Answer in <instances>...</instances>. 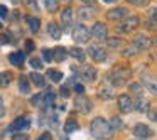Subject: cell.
<instances>
[{
    "instance_id": "17",
    "label": "cell",
    "mask_w": 157,
    "mask_h": 140,
    "mask_svg": "<svg viewBox=\"0 0 157 140\" xmlns=\"http://www.w3.org/2000/svg\"><path fill=\"white\" fill-rule=\"evenodd\" d=\"M48 32H49V36H51L52 39H61V36H63V31H61V27H59L56 22H51V24L48 25Z\"/></svg>"
},
{
    "instance_id": "53",
    "label": "cell",
    "mask_w": 157,
    "mask_h": 140,
    "mask_svg": "<svg viewBox=\"0 0 157 140\" xmlns=\"http://www.w3.org/2000/svg\"><path fill=\"white\" fill-rule=\"evenodd\" d=\"M0 138H2V135H0Z\"/></svg>"
},
{
    "instance_id": "40",
    "label": "cell",
    "mask_w": 157,
    "mask_h": 140,
    "mask_svg": "<svg viewBox=\"0 0 157 140\" xmlns=\"http://www.w3.org/2000/svg\"><path fill=\"white\" fill-rule=\"evenodd\" d=\"M41 100H42V95H34L31 98V105H39V103H41Z\"/></svg>"
},
{
    "instance_id": "19",
    "label": "cell",
    "mask_w": 157,
    "mask_h": 140,
    "mask_svg": "<svg viewBox=\"0 0 157 140\" xmlns=\"http://www.w3.org/2000/svg\"><path fill=\"white\" fill-rule=\"evenodd\" d=\"M78 17L81 19V21H86V19H93L95 17V10H93L91 7H83V9H79L78 10Z\"/></svg>"
},
{
    "instance_id": "9",
    "label": "cell",
    "mask_w": 157,
    "mask_h": 140,
    "mask_svg": "<svg viewBox=\"0 0 157 140\" xmlns=\"http://www.w3.org/2000/svg\"><path fill=\"white\" fill-rule=\"evenodd\" d=\"M118 108L122 113H130L133 110V103H132V98H130V95H120L118 96Z\"/></svg>"
},
{
    "instance_id": "11",
    "label": "cell",
    "mask_w": 157,
    "mask_h": 140,
    "mask_svg": "<svg viewBox=\"0 0 157 140\" xmlns=\"http://www.w3.org/2000/svg\"><path fill=\"white\" fill-rule=\"evenodd\" d=\"M133 46H135L139 51H147V49L152 47V41H150V37H147V36L140 34L135 37V42H133Z\"/></svg>"
},
{
    "instance_id": "27",
    "label": "cell",
    "mask_w": 157,
    "mask_h": 140,
    "mask_svg": "<svg viewBox=\"0 0 157 140\" xmlns=\"http://www.w3.org/2000/svg\"><path fill=\"white\" fill-rule=\"evenodd\" d=\"M79 127H78V122H76L75 118H68L66 120V123H64V130L68 133H71V132H76Z\"/></svg>"
},
{
    "instance_id": "28",
    "label": "cell",
    "mask_w": 157,
    "mask_h": 140,
    "mask_svg": "<svg viewBox=\"0 0 157 140\" xmlns=\"http://www.w3.org/2000/svg\"><path fill=\"white\" fill-rule=\"evenodd\" d=\"M48 76H49V79H51V81H54V83H59L63 79V73L58 71V69H49Z\"/></svg>"
},
{
    "instance_id": "46",
    "label": "cell",
    "mask_w": 157,
    "mask_h": 140,
    "mask_svg": "<svg viewBox=\"0 0 157 140\" xmlns=\"http://www.w3.org/2000/svg\"><path fill=\"white\" fill-rule=\"evenodd\" d=\"M75 91H78V93H83V91H85V86H83L81 83H76V85H75Z\"/></svg>"
},
{
    "instance_id": "29",
    "label": "cell",
    "mask_w": 157,
    "mask_h": 140,
    "mask_svg": "<svg viewBox=\"0 0 157 140\" xmlns=\"http://www.w3.org/2000/svg\"><path fill=\"white\" fill-rule=\"evenodd\" d=\"M44 5H46V9H48V12H56L58 10V7H59V0H44Z\"/></svg>"
},
{
    "instance_id": "50",
    "label": "cell",
    "mask_w": 157,
    "mask_h": 140,
    "mask_svg": "<svg viewBox=\"0 0 157 140\" xmlns=\"http://www.w3.org/2000/svg\"><path fill=\"white\" fill-rule=\"evenodd\" d=\"M103 2H108V4H113V2H117V0H103Z\"/></svg>"
},
{
    "instance_id": "18",
    "label": "cell",
    "mask_w": 157,
    "mask_h": 140,
    "mask_svg": "<svg viewBox=\"0 0 157 140\" xmlns=\"http://www.w3.org/2000/svg\"><path fill=\"white\" fill-rule=\"evenodd\" d=\"M66 56H68V51H66L64 47H56L54 51H52V61L63 62L66 59Z\"/></svg>"
},
{
    "instance_id": "24",
    "label": "cell",
    "mask_w": 157,
    "mask_h": 140,
    "mask_svg": "<svg viewBox=\"0 0 157 140\" xmlns=\"http://www.w3.org/2000/svg\"><path fill=\"white\" fill-rule=\"evenodd\" d=\"M31 81L34 83L36 86H39V88L46 86V79H44V76H42L41 73H31Z\"/></svg>"
},
{
    "instance_id": "48",
    "label": "cell",
    "mask_w": 157,
    "mask_h": 140,
    "mask_svg": "<svg viewBox=\"0 0 157 140\" xmlns=\"http://www.w3.org/2000/svg\"><path fill=\"white\" fill-rule=\"evenodd\" d=\"M81 2H85V4H88V5H95V0H81Z\"/></svg>"
},
{
    "instance_id": "35",
    "label": "cell",
    "mask_w": 157,
    "mask_h": 140,
    "mask_svg": "<svg viewBox=\"0 0 157 140\" xmlns=\"http://www.w3.org/2000/svg\"><path fill=\"white\" fill-rule=\"evenodd\" d=\"M132 5H137V7H147L150 4V0H128Z\"/></svg>"
},
{
    "instance_id": "43",
    "label": "cell",
    "mask_w": 157,
    "mask_h": 140,
    "mask_svg": "<svg viewBox=\"0 0 157 140\" xmlns=\"http://www.w3.org/2000/svg\"><path fill=\"white\" fill-rule=\"evenodd\" d=\"M5 116V106H4V100L0 96V118H4Z\"/></svg>"
},
{
    "instance_id": "10",
    "label": "cell",
    "mask_w": 157,
    "mask_h": 140,
    "mask_svg": "<svg viewBox=\"0 0 157 140\" xmlns=\"http://www.w3.org/2000/svg\"><path fill=\"white\" fill-rule=\"evenodd\" d=\"M128 17V10L127 9H122V7H117V9H112V10L106 12V19L110 21H123V19Z\"/></svg>"
},
{
    "instance_id": "6",
    "label": "cell",
    "mask_w": 157,
    "mask_h": 140,
    "mask_svg": "<svg viewBox=\"0 0 157 140\" xmlns=\"http://www.w3.org/2000/svg\"><path fill=\"white\" fill-rule=\"evenodd\" d=\"M90 34H91V37L98 39V41H103V39L108 37V27H106L105 24H101V22H96V24L91 27Z\"/></svg>"
},
{
    "instance_id": "12",
    "label": "cell",
    "mask_w": 157,
    "mask_h": 140,
    "mask_svg": "<svg viewBox=\"0 0 157 140\" xmlns=\"http://www.w3.org/2000/svg\"><path fill=\"white\" fill-rule=\"evenodd\" d=\"M79 76H81L85 81H95L96 79V69L93 68V66H83L81 69H79Z\"/></svg>"
},
{
    "instance_id": "39",
    "label": "cell",
    "mask_w": 157,
    "mask_h": 140,
    "mask_svg": "<svg viewBox=\"0 0 157 140\" xmlns=\"http://www.w3.org/2000/svg\"><path fill=\"white\" fill-rule=\"evenodd\" d=\"M147 116H149V120H152V122H157V110H149V112H147Z\"/></svg>"
},
{
    "instance_id": "5",
    "label": "cell",
    "mask_w": 157,
    "mask_h": 140,
    "mask_svg": "<svg viewBox=\"0 0 157 140\" xmlns=\"http://www.w3.org/2000/svg\"><path fill=\"white\" fill-rule=\"evenodd\" d=\"M88 54H90V58L95 59L96 62H105L106 58H108L106 51L103 47H100V46H90V47H88Z\"/></svg>"
},
{
    "instance_id": "38",
    "label": "cell",
    "mask_w": 157,
    "mask_h": 140,
    "mask_svg": "<svg viewBox=\"0 0 157 140\" xmlns=\"http://www.w3.org/2000/svg\"><path fill=\"white\" fill-rule=\"evenodd\" d=\"M12 140H29V135H25V133H14V137H12Z\"/></svg>"
},
{
    "instance_id": "23",
    "label": "cell",
    "mask_w": 157,
    "mask_h": 140,
    "mask_svg": "<svg viewBox=\"0 0 157 140\" xmlns=\"http://www.w3.org/2000/svg\"><path fill=\"white\" fill-rule=\"evenodd\" d=\"M19 89H21L22 95H27L31 91V83H29V79L25 76H21V79H19Z\"/></svg>"
},
{
    "instance_id": "7",
    "label": "cell",
    "mask_w": 157,
    "mask_h": 140,
    "mask_svg": "<svg viewBox=\"0 0 157 140\" xmlns=\"http://www.w3.org/2000/svg\"><path fill=\"white\" fill-rule=\"evenodd\" d=\"M29 127H31V120H29L27 116H19L17 120H14V122L10 123L9 132H22V130H27Z\"/></svg>"
},
{
    "instance_id": "30",
    "label": "cell",
    "mask_w": 157,
    "mask_h": 140,
    "mask_svg": "<svg viewBox=\"0 0 157 140\" xmlns=\"http://www.w3.org/2000/svg\"><path fill=\"white\" fill-rule=\"evenodd\" d=\"M42 98H44V106H46V108H49V106H52V105H54L56 95H54L52 91H49L48 95H46V96H42Z\"/></svg>"
},
{
    "instance_id": "31",
    "label": "cell",
    "mask_w": 157,
    "mask_h": 140,
    "mask_svg": "<svg viewBox=\"0 0 157 140\" xmlns=\"http://www.w3.org/2000/svg\"><path fill=\"white\" fill-rule=\"evenodd\" d=\"M145 88L149 89L152 95H157V81L155 79H145Z\"/></svg>"
},
{
    "instance_id": "44",
    "label": "cell",
    "mask_w": 157,
    "mask_h": 140,
    "mask_svg": "<svg viewBox=\"0 0 157 140\" xmlns=\"http://www.w3.org/2000/svg\"><path fill=\"white\" fill-rule=\"evenodd\" d=\"M61 96H64V98H68V96H69V88H68V86H63V88H61Z\"/></svg>"
},
{
    "instance_id": "33",
    "label": "cell",
    "mask_w": 157,
    "mask_h": 140,
    "mask_svg": "<svg viewBox=\"0 0 157 140\" xmlns=\"http://www.w3.org/2000/svg\"><path fill=\"white\" fill-rule=\"evenodd\" d=\"M139 49L135 47V46H130V47H127V49H123V52L122 54L125 56V58H130V56H135V54H139Z\"/></svg>"
},
{
    "instance_id": "42",
    "label": "cell",
    "mask_w": 157,
    "mask_h": 140,
    "mask_svg": "<svg viewBox=\"0 0 157 140\" xmlns=\"http://www.w3.org/2000/svg\"><path fill=\"white\" fill-rule=\"evenodd\" d=\"M25 51H34V42L31 41V39H27V41H25Z\"/></svg>"
},
{
    "instance_id": "45",
    "label": "cell",
    "mask_w": 157,
    "mask_h": 140,
    "mask_svg": "<svg viewBox=\"0 0 157 140\" xmlns=\"http://www.w3.org/2000/svg\"><path fill=\"white\" fill-rule=\"evenodd\" d=\"M37 140H52V138H51V133H49V132H44V133H42V135L37 138Z\"/></svg>"
},
{
    "instance_id": "51",
    "label": "cell",
    "mask_w": 157,
    "mask_h": 140,
    "mask_svg": "<svg viewBox=\"0 0 157 140\" xmlns=\"http://www.w3.org/2000/svg\"><path fill=\"white\" fill-rule=\"evenodd\" d=\"M61 140H68V138H61Z\"/></svg>"
},
{
    "instance_id": "47",
    "label": "cell",
    "mask_w": 157,
    "mask_h": 140,
    "mask_svg": "<svg viewBox=\"0 0 157 140\" xmlns=\"http://www.w3.org/2000/svg\"><path fill=\"white\" fill-rule=\"evenodd\" d=\"M22 2H24L25 5H32V7H36V5H37V4H36V0H22Z\"/></svg>"
},
{
    "instance_id": "52",
    "label": "cell",
    "mask_w": 157,
    "mask_h": 140,
    "mask_svg": "<svg viewBox=\"0 0 157 140\" xmlns=\"http://www.w3.org/2000/svg\"><path fill=\"white\" fill-rule=\"evenodd\" d=\"M0 27H2V22H0Z\"/></svg>"
},
{
    "instance_id": "1",
    "label": "cell",
    "mask_w": 157,
    "mask_h": 140,
    "mask_svg": "<svg viewBox=\"0 0 157 140\" xmlns=\"http://www.w3.org/2000/svg\"><path fill=\"white\" fill-rule=\"evenodd\" d=\"M90 132H91V135L98 140H108V138H112V135H113L110 122L105 118H101V116H96V118L91 120V123H90Z\"/></svg>"
},
{
    "instance_id": "49",
    "label": "cell",
    "mask_w": 157,
    "mask_h": 140,
    "mask_svg": "<svg viewBox=\"0 0 157 140\" xmlns=\"http://www.w3.org/2000/svg\"><path fill=\"white\" fill-rule=\"evenodd\" d=\"M152 17H154V21L157 22V9H154V10H152Z\"/></svg>"
},
{
    "instance_id": "8",
    "label": "cell",
    "mask_w": 157,
    "mask_h": 140,
    "mask_svg": "<svg viewBox=\"0 0 157 140\" xmlns=\"http://www.w3.org/2000/svg\"><path fill=\"white\" fill-rule=\"evenodd\" d=\"M133 135H135L137 138L145 140V138H149V137H152V135H154V132H152V128H150L149 125H144V123H137V125L133 127Z\"/></svg>"
},
{
    "instance_id": "13",
    "label": "cell",
    "mask_w": 157,
    "mask_h": 140,
    "mask_svg": "<svg viewBox=\"0 0 157 140\" xmlns=\"http://www.w3.org/2000/svg\"><path fill=\"white\" fill-rule=\"evenodd\" d=\"M75 108L78 110L79 113H90L91 112V103H90V100H86V98H76Z\"/></svg>"
},
{
    "instance_id": "37",
    "label": "cell",
    "mask_w": 157,
    "mask_h": 140,
    "mask_svg": "<svg viewBox=\"0 0 157 140\" xmlns=\"http://www.w3.org/2000/svg\"><path fill=\"white\" fill-rule=\"evenodd\" d=\"M31 66L34 69H41L42 68V61H41V59H37V58H32L31 59Z\"/></svg>"
},
{
    "instance_id": "34",
    "label": "cell",
    "mask_w": 157,
    "mask_h": 140,
    "mask_svg": "<svg viewBox=\"0 0 157 140\" xmlns=\"http://www.w3.org/2000/svg\"><path fill=\"white\" fill-rule=\"evenodd\" d=\"M128 89H130V93H135V95H140V93H142V89H144V86H140L139 83H132V85L128 86Z\"/></svg>"
},
{
    "instance_id": "3",
    "label": "cell",
    "mask_w": 157,
    "mask_h": 140,
    "mask_svg": "<svg viewBox=\"0 0 157 140\" xmlns=\"http://www.w3.org/2000/svg\"><path fill=\"white\" fill-rule=\"evenodd\" d=\"M90 37H91V34H90V29L86 25H83V24L75 25V29H73V39L78 44H86L90 41Z\"/></svg>"
},
{
    "instance_id": "21",
    "label": "cell",
    "mask_w": 157,
    "mask_h": 140,
    "mask_svg": "<svg viewBox=\"0 0 157 140\" xmlns=\"http://www.w3.org/2000/svg\"><path fill=\"white\" fill-rule=\"evenodd\" d=\"M106 46L110 49H118V47H123L125 46V41L122 37H108L106 39Z\"/></svg>"
},
{
    "instance_id": "2",
    "label": "cell",
    "mask_w": 157,
    "mask_h": 140,
    "mask_svg": "<svg viewBox=\"0 0 157 140\" xmlns=\"http://www.w3.org/2000/svg\"><path fill=\"white\" fill-rule=\"evenodd\" d=\"M130 78V69L127 68V66H117V68H113L112 71H110L108 74V79L112 81L113 86H123L127 81H128Z\"/></svg>"
},
{
    "instance_id": "22",
    "label": "cell",
    "mask_w": 157,
    "mask_h": 140,
    "mask_svg": "<svg viewBox=\"0 0 157 140\" xmlns=\"http://www.w3.org/2000/svg\"><path fill=\"white\" fill-rule=\"evenodd\" d=\"M69 54H71V58H75L76 61H79V62H83V61H85V58H86L85 51L79 49V47H71V49H69Z\"/></svg>"
},
{
    "instance_id": "32",
    "label": "cell",
    "mask_w": 157,
    "mask_h": 140,
    "mask_svg": "<svg viewBox=\"0 0 157 140\" xmlns=\"http://www.w3.org/2000/svg\"><path fill=\"white\" fill-rule=\"evenodd\" d=\"M110 127H112V130H122L123 128V122L120 118H117V116H113L112 122H110Z\"/></svg>"
},
{
    "instance_id": "26",
    "label": "cell",
    "mask_w": 157,
    "mask_h": 140,
    "mask_svg": "<svg viewBox=\"0 0 157 140\" xmlns=\"http://www.w3.org/2000/svg\"><path fill=\"white\" fill-rule=\"evenodd\" d=\"M12 83V74L9 71L0 73V88H7L9 85Z\"/></svg>"
},
{
    "instance_id": "25",
    "label": "cell",
    "mask_w": 157,
    "mask_h": 140,
    "mask_svg": "<svg viewBox=\"0 0 157 140\" xmlns=\"http://www.w3.org/2000/svg\"><path fill=\"white\" fill-rule=\"evenodd\" d=\"M61 21H63V24L64 25H71V22H73V9H64L63 10V14H61Z\"/></svg>"
},
{
    "instance_id": "20",
    "label": "cell",
    "mask_w": 157,
    "mask_h": 140,
    "mask_svg": "<svg viewBox=\"0 0 157 140\" xmlns=\"http://www.w3.org/2000/svg\"><path fill=\"white\" fill-rule=\"evenodd\" d=\"M25 21H27L29 24V29H31V32H39V29H41V21H39L37 17H31V15H27L25 17Z\"/></svg>"
},
{
    "instance_id": "41",
    "label": "cell",
    "mask_w": 157,
    "mask_h": 140,
    "mask_svg": "<svg viewBox=\"0 0 157 140\" xmlns=\"http://www.w3.org/2000/svg\"><path fill=\"white\" fill-rule=\"evenodd\" d=\"M7 15H9L7 7H5V5H0V17H2V19H7Z\"/></svg>"
},
{
    "instance_id": "4",
    "label": "cell",
    "mask_w": 157,
    "mask_h": 140,
    "mask_svg": "<svg viewBox=\"0 0 157 140\" xmlns=\"http://www.w3.org/2000/svg\"><path fill=\"white\" fill-rule=\"evenodd\" d=\"M139 25H140V17H137V15H130V17H127L125 22L120 25V31L125 32V34H128V32L135 31Z\"/></svg>"
},
{
    "instance_id": "16",
    "label": "cell",
    "mask_w": 157,
    "mask_h": 140,
    "mask_svg": "<svg viewBox=\"0 0 157 140\" xmlns=\"http://www.w3.org/2000/svg\"><path fill=\"white\" fill-rule=\"evenodd\" d=\"M133 108H135L139 113H147L150 110V103H149V100H145V98H139L137 103L133 105Z\"/></svg>"
},
{
    "instance_id": "15",
    "label": "cell",
    "mask_w": 157,
    "mask_h": 140,
    "mask_svg": "<svg viewBox=\"0 0 157 140\" xmlns=\"http://www.w3.org/2000/svg\"><path fill=\"white\" fill-rule=\"evenodd\" d=\"M24 52H21V51H17V52H10L9 54V61H10V64H14V66H22L24 64Z\"/></svg>"
},
{
    "instance_id": "14",
    "label": "cell",
    "mask_w": 157,
    "mask_h": 140,
    "mask_svg": "<svg viewBox=\"0 0 157 140\" xmlns=\"http://www.w3.org/2000/svg\"><path fill=\"white\" fill-rule=\"evenodd\" d=\"M98 95L101 96L103 100H112V98H115L117 91H115L113 86H101V88L98 89Z\"/></svg>"
},
{
    "instance_id": "36",
    "label": "cell",
    "mask_w": 157,
    "mask_h": 140,
    "mask_svg": "<svg viewBox=\"0 0 157 140\" xmlns=\"http://www.w3.org/2000/svg\"><path fill=\"white\" fill-rule=\"evenodd\" d=\"M42 58H44V61L51 62L52 61V51H49V49H42Z\"/></svg>"
}]
</instances>
